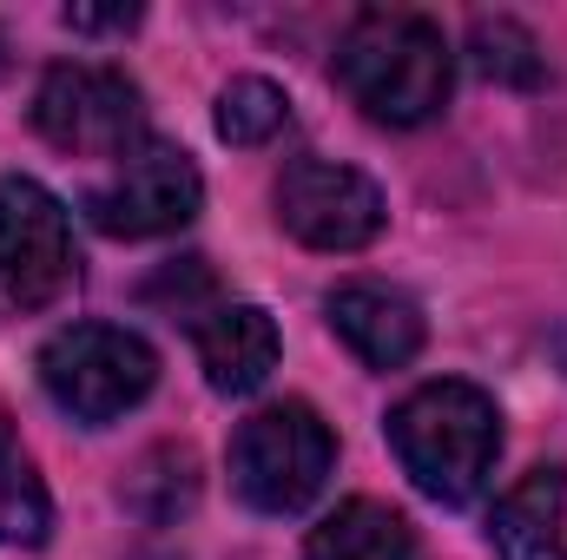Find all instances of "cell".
Listing matches in <instances>:
<instances>
[{"label": "cell", "instance_id": "obj_2", "mask_svg": "<svg viewBox=\"0 0 567 560\" xmlns=\"http://www.w3.org/2000/svg\"><path fill=\"white\" fill-rule=\"evenodd\" d=\"M390 448H396L403 475L423 488L429 501L468 508L488 488V475H495L502 409H495L488 390H475L462 376H442V383L410 390L390 409Z\"/></svg>", "mask_w": 567, "mask_h": 560}, {"label": "cell", "instance_id": "obj_9", "mask_svg": "<svg viewBox=\"0 0 567 560\" xmlns=\"http://www.w3.org/2000/svg\"><path fill=\"white\" fill-rule=\"evenodd\" d=\"M323 310H330V330L350 343V356L370 370H403L423 356V310L390 283H337Z\"/></svg>", "mask_w": 567, "mask_h": 560}, {"label": "cell", "instance_id": "obj_15", "mask_svg": "<svg viewBox=\"0 0 567 560\" xmlns=\"http://www.w3.org/2000/svg\"><path fill=\"white\" fill-rule=\"evenodd\" d=\"M284 126H290V100H284V86H271V80L238 73L218 93V139L225 145H271Z\"/></svg>", "mask_w": 567, "mask_h": 560}, {"label": "cell", "instance_id": "obj_7", "mask_svg": "<svg viewBox=\"0 0 567 560\" xmlns=\"http://www.w3.org/2000/svg\"><path fill=\"white\" fill-rule=\"evenodd\" d=\"M198 205H205V178H198L192 152H178V145H165V139L133 145V152L120 158V172L86 191L93 231L126 238V245L185 231V225L198 218Z\"/></svg>", "mask_w": 567, "mask_h": 560}, {"label": "cell", "instance_id": "obj_8", "mask_svg": "<svg viewBox=\"0 0 567 560\" xmlns=\"http://www.w3.org/2000/svg\"><path fill=\"white\" fill-rule=\"evenodd\" d=\"M278 225L310 251H363L390 225V205L370 172L303 152L278 172Z\"/></svg>", "mask_w": 567, "mask_h": 560}, {"label": "cell", "instance_id": "obj_18", "mask_svg": "<svg viewBox=\"0 0 567 560\" xmlns=\"http://www.w3.org/2000/svg\"><path fill=\"white\" fill-rule=\"evenodd\" d=\"M0 80H7V33H0Z\"/></svg>", "mask_w": 567, "mask_h": 560}, {"label": "cell", "instance_id": "obj_4", "mask_svg": "<svg viewBox=\"0 0 567 560\" xmlns=\"http://www.w3.org/2000/svg\"><path fill=\"white\" fill-rule=\"evenodd\" d=\"M337 468V435L310 403H271L231 435V488L258 515H303Z\"/></svg>", "mask_w": 567, "mask_h": 560}, {"label": "cell", "instance_id": "obj_12", "mask_svg": "<svg viewBox=\"0 0 567 560\" xmlns=\"http://www.w3.org/2000/svg\"><path fill=\"white\" fill-rule=\"evenodd\" d=\"M303 560H423L416 528L383 508V501H343L337 515H323L303 541Z\"/></svg>", "mask_w": 567, "mask_h": 560}, {"label": "cell", "instance_id": "obj_5", "mask_svg": "<svg viewBox=\"0 0 567 560\" xmlns=\"http://www.w3.org/2000/svg\"><path fill=\"white\" fill-rule=\"evenodd\" d=\"M73 283H80V245H73L66 205L40 178L7 172L0 178V303L33 317V310H53Z\"/></svg>", "mask_w": 567, "mask_h": 560}, {"label": "cell", "instance_id": "obj_3", "mask_svg": "<svg viewBox=\"0 0 567 560\" xmlns=\"http://www.w3.org/2000/svg\"><path fill=\"white\" fill-rule=\"evenodd\" d=\"M158 383V356L140 330L126 323H66L40 350V390L53 409L86 428H106L126 409H140Z\"/></svg>", "mask_w": 567, "mask_h": 560}, {"label": "cell", "instance_id": "obj_14", "mask_svg": "<svg viewBox=\"0 0 567 560\" xmlns=\"http://www.w3.org/2000/svg\"><path fill=\"white\" fill-rule=\"evenodd\" d=\"M53 535V495L33 475L27 448L0 428V548H47Z\"/></svg>", "mask_w": 567, "mask_h": 560}, {"label": "cell", "instance_id": "obj_11", "mask_svg": "<svg viewBox=\"0 0 567 560\" xmlns=\"http://www.w3.org/2000/svg\"><path fill=\"white\" fill-rule=\"evenodd\" d=\"M488 548L502 560H567V475L561 468H535L495 501Z\"/></svg>", "mask_w": 567, "mask_h": 560}, {"label": "cell", "instance_id": "obj_6", "mask_svg": "<svg viewBox=\"0 0 567 560\" xmlns=\"http://www.w3.org/2000/svg\"><path fill=\"white\" fill-rule=\"evenodd\" d=\"M33 133L73 158H126L133 145H145V100L120 66L60 60L40 73Z\"/></svg>", "mask_w": 567, "mask_h": 560}, {"label": "cell", "instance_id": "obj_1", "mask_svg": "<svg viewBox=\"0 0 567 560\" xmlns=\"http://www.w3.org/2000/svg\"><path fill=\"white\" fill-rule=\"evenodd\" d=\"M337 86L377 126H423L449 106L455 53L442 27L410 7H363L337 40Z\"/></svg>", "mask_w": 567, "mask_h": 560}, {"label": "cell", "instance_id": "obj_10", "mask_svg": "<svg viewBox=\"0 0 567 560\" xmlns=\"http://www.w3.org/2000/svg\"><path fill=\"white\" fill-rule=\"evenodd\" d=\"M278 323L271 310L258 303H218L205 323H198V363H205V383L218 396H251L271 383L278 370Z\"/></svg>", "mask_w": 567, "mask_h": 560}, {"label": "cell", "instance_id": "obj_16", "mask_svg": "<svg viewBox=\"0 0 567 560\" xmlns=\"http://www.w3.org/2000/svg\"><path fill=\"white\" fill-rule=\"evenodd\" d=\"M145 303H158L172 323H205L212 310H218V278H212V265L205 258H172L158 278L145 283Z\"/></svg>", "mask_w": 567, "mask_h": 560}, {"label": "cell", "instance_id": "obj_13", "mask_svg": "<svg viewBox=\"0 0 567 560\" xmlns=\"http://www.w3.org/2000/svg\"><path fill=\"white\" fill-rule=\"evenodd\" d=\"M468 60H475V73L495 80V86L535 93V86L548 80V53H542V40H535L515 13H475V20H468Z\"/></svg>", "mask_w": 567, "mask_h": 560}, {"label": "cell", "instance_id": "obj_17", "mask_svg": "<svg viewBox=\"0 0 567 560\" xmlns=\"http://www.w3.org/2000/svg\"><path fill=\"white\" fill-rule=\"evenodd\" d=\"M66 27L73 33H133L140 7H66Z\"/></svg>", "mask_w": 567, "mask_h": 560}]
</instances>
